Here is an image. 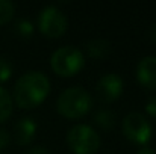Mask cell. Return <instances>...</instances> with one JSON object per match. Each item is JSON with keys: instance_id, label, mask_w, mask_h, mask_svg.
Listing matches in <instances>:
<instances>
[{"instance_id": "1", "label": "cell", "mask_w": 156, "mask_h": 154, "mask_svg": "<svg viewBox=\"0 0 156 154\" xmlns=\"http://www.w3.org/2000/svg\"><path fill=\"white\" fill-rule=\"evenodd\" d=\"M50 92V82L46 74L40 71L24 73L14 86V100L21 109L38 106Z\"/></svg>"}, {"instance_id": "2", "label": "cell", "mask_w": 156, "mask_h": 154, "mask_svg": "<svg viewBox=\"0 0 156 154\" xmlns=\"http://www.w3.org/2000/svg\"><path fill=\"white\" fill-rule=\"evenodd\" d=\"M93 107V97L91 94L80 88V86H73L65 89L56 101L58 112L65 116V118H80L87 115Z\"/></svg>"}, {"instance_id": "3", "label": "cell", "mask_w": 156, "mask_h": 154, "mask_svg": "<svg viewBox=\"0 0 156 154\" xmlns=\"http://www.w3.org/2000/svg\"><path fill=\"white\" fill-rule=\"evenodd\" d=\"M85 59L82 51L74 46H64L53 51L50 65L53 71L62 77H71L83 68Z\"/></svg>"}, {"instance_id": "4", "label": "cell", "mask_w": 156, "mask_h": 154, "mask_svg": "<svg viewBox=\"0 0 156 154\" xmlns=\"http://www.w3.org/2000/svg\"><path fill=\"white\" fill-rule=\"evenodd\" d=\"M67 145L74 154H94L100 147V136L93 127L77 124L68 130Z\"/></svg>"}, {"instance_id": "5", "label": "cell", "mask_w": 156, "mask_h": 154, "mask_svg": "<svg viewBox=\"0 0 156 154\" xmlns=\"http://www.w3.org/2000/svg\"><path fill=\"white\" fill-rule=\"evenodd\" d=\"M121 128H123L124 136L129 141L143 147H146L153 136V128H152L150 121L140 112H132L126 115L123 119Z\"/></svg>"}, {"instance_id": "6", "label": "cell", "mask_w": 156, "mask_h": 154, "mask_svg": "<svg viewBox=\"0 0 156 154\" xmlns=\"http://www.w3.org/2000/svg\"><path fill=\"white\" fill-rule=\"evenodd\" d=\"M67 17L56 6H46L38 17L40 30L49 38H59L67 30Z\"/></svg>"}, {"instance_id": "7", "label": "cell", "mask_w": 156, "mask_h": 154, "mask_svg": "<svg viewBox=\"0 0 156 154\" xmlns=\"http://www.w3.org/2000/svg\"><path fill=\"white\" fill-rule=\"evenodd\" d=\"M97 97L103 103H112L120 98L123 92V80L115 73H108L100 77L96 86Z\"/></svg>"}, {"instance_id": "8", "label": "cell", "mask_w": 156, "mask_h": 154, "mask_svg": "<svg viewBox=\"0 0 156 154\" xmlns=\"http://www.w3.org/2000/svg\"><path fill=\"white\" fill-rule=\"evenodd\" d=\"M136 79L143 86L156 89V56H146L140 60L136 67Z\"/></svg>"}, {"instance_id": "9", "label": "cell", "mask_w": 156, "mask_h": 154, "mask_svg": "<svg viewBox=\"0 0 156 154\" xmlns=\"http://www.w3.org/2000/svg\"><path fill=\"white\" fill-rule=\"evenodd\" d=\"M37 133V124L35 119L30 116H24L17 121L14 127V138L18 145H29Z\"/></svg>"}, {"instance_id": "10", "label": "cell", "mask_w": 156, "mask_h": 154, "mask_svg": "<svg viewBox=\"0 0 156 154\" xmlns=\"http://www.w3.org/2000/svg\"><path fill=\"white\" fill-rule=\"evenodd\" d=\"M87 51L94 59H103L109 54L111 46L106 39H91L87 43Z\"/></svg>"}, {"instance_id": "11", "label": "cell", "mask_w": 156, "mask_h": 154, "mask_svg": "<svg viewBox=\"0 0 156 154\" xmlns=\"http://www.w3.org/2000/svg\"><path fill=\"white\" fill-rule=\"evenodd\" d=\"M12 113V97L9 92L0 86V122H5Z\"/></svg>"}, {"instance_id": "12", "label": "cell", "mask_w": 156, "mask_h": 154, "mask_svg": "<svg viewBox=\"0 0 156 154\" xmlns=\"http://www.w3.org/2000/svg\"><path fill=\"white\" fill-rule=\"evenodd\" d=\"M94 121H96V124H99L102 128L109 130V128H112V125H114V122H115V116H114V113H112L111 110L103 109V110H99V112L96 113Z\"/></svg>"}, {"instance_id": "13", "label": "cell", "mask_w": 156, "mask_h": 154, "mask_svg": "<svg viewBox=\"0 0 156 154\" xmlns=\"http://www.w3.org/2000/svg\"><path fill=\"white\" fill-rule=\"evenodd\" d=\"M15 12V6L9 0H0V26L11 21Z\"/></svg>"}, {"instance_id": "14", "label": "cell", "mask_w": 156, "mask_h": 154, "mask_svg": "<svg viewBox=\"0 0 156 154\" xmlns=\"http://www.w3.org/2000/svg\"><path fill=\"white\" fill-rule=\"evenodd\" d=\"M15 30H17L18 35L27 38V36H30V35L34 33V24H32L29 20L21 18V20L17 21V24H15Z\"/></svg>"}, {"instance_id": "15", "label": "cell", "mask_w": 156, "mask_h": 154, "mask_svg": "<svg viewBox=\"0 0 156 154\" xmlns=\"http://www.w3.org/2000/svg\"><path fill=\"white\" fill-rule=\"evenodd\" d=\"M12 74V63L9 59L0 56V82H6Z\"/></svg>"}, {"instance_id": "16", "label": "cell", "mask_w": 156, "mask_h": 154, "mask_svg": "<svg viewBox=\"0 0 156 154\" xmlns=\"http://www.w3.org/2000/svg\"><path fill=\"white\" fill-rule=\"evenodd\" d=\"M146 110H147V113L150 115V116H153L156 118V97H152L147 104H146Z\"/></svg>"}, {"instance_id": "17", "label": "cell", "mask_w": 156, "mask_h": 154, "mask_svg": "<svg viewBox=\"0 0 156 154\" xmlns=\"http://www.w3.org/2000/svg\"><path fill=\"white\" fill-rule=\"evenodd\" d=\"M9 141H11L9 133H8L5 128H0V150H2V148H5V147L9 144Z\"/></svg>"}, {"instance_id": "18", "label": "cell", "mask_w": 156, "mask_h": 154, "mask_svg": "<svg viewBox=\"0 0 156 154\" xmlns=\"http://www.w3.org/2000/svg\"><path fill=\"white\" fill-rule=\"evenodd\" d=\"M27 154H52V153H50L49 150H46L44 147H35V148H32Z\"/></svg>"}, {"instance_id": "19", "label": "cell", "mask_w": 156, "mask_h": 154, "mask_svg": "<svg viewBox=\"0 0 156 154\" xmlns=\"http://www.w3.org/2000/svg\"><path fill=\"white\" fill-rule=\"evenodd\" d=\"M136 154H156V153H155V150H152L150 147H141Z\"/></svg>"}, {"instance_id": "20", "label": "cell", "mask_w": 156, "mask_h": 154, "mask_svg": "<svg viewBox=\"0 0 156 154\" xmlns=\"http://www.w3.org/2000/svg\"><path fill=\"white\" fill-rule=\"evenodd\" d=\"M150 36H152V39L156 43V23L153 24V27L150 29Z\"/></svg>"}]
</instances>
